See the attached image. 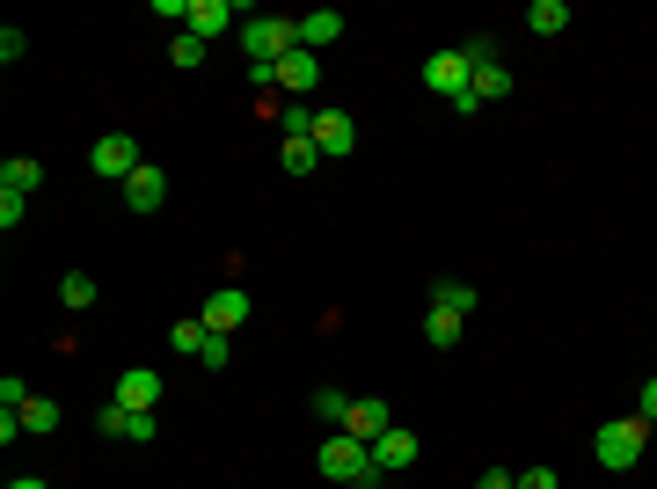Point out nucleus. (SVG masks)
<instances>
[{
  "label": "nucleus",
  "mask_w": 657,
  "mask_h": 489,
  "mask_svg": "<svg viewBox=\"0 0 657 489\" xmlns=\"http://www.w3.org/2000/svg\"><path fill=\"white\" fill-rule=\"evenodd\" d=\"M124 205H132V212H161V205H169V169H154V161H146V169L124 183Z\"/></svg>",
  "instance_id": "nucleus-10"
},
{
  "label": "nucleus",
  "mask_w": 657,
  "mask_h": 489,
  "mask_svg": "<svg viewBox=\"0 0 657 489\" xmlns=\"http://www.w3.org/2000/svg\"><path fill=\"white\" fill-rule=\"evenodd\" d=\"M277 88H285V95H314V88H322L314 52H285V59H277Z\"/></svg>",
  "instance_id": "nucleus-13"
},
{
  "label": "nucleus",
  "mask_w": 657,
  "mask_h": 489,
  "mask_svg": "<svg viewBox=\"0 0 657 489\" xmlns=\"http://www.w3.org/2000/svg\"><path fill=\"white\" fill-rule=\"evenodd\" d=\"M650 431H657L650 417H614V424H599V438H592V460H599L606 475H628V468L643 460V446H650Z\"/></svg>",
  "instance_id": "nucleus-2"
},
{
  "label": "nucleus",
  "mask_w": 657,
  "mask_h": 489,
  "mask_svg": "<svg viewBox=\"0 0 657 489\" xmlns=\"http://www.w3.org/2000/svg\"><path fill=\"white\" fill-rule=\"evenodd\" d=\"M30 403V387H22V373H8V380H0V409H22Z\"/></svg>",
  "instance_id": "nucleus-29"
},
{
  "label": "nucleus",
  "mask_w": 657,
  "mask_h": 489,
  "mask_svg": "<svg viewBox=\"0 0 657 489\" xmlns=\"http://www.w3.org/2000/svg\"><path fill=\"white\" fill-rule=\"evenodd\" d=\"M22 212H30V197H8V191H0V227H22Z\"/></svg>",
  "instance_id": "nucleus-30"
},
{
  "label": "nucleus",
  "mask_w": 657,
  "mask_h": 489,
  "mask_svg": "<svg viewBox=\"0 0 657 489\" xmlns=\"http://www.w3.org/2000/svg\"><path fill=\"white\" fill-rule=\"evenodd\" d=\"M88 169H95V175H110V183L124 191V183H132V175L146 169V154H139V140H132V132H103V140L88 146Z\"/></svg>",
  "instance_id": "nucleus-5"
},
{
  "label": "nucleus",
  "mask_w": 657,
  "mask_h": 489,
  "mask_svg": "<svg viewBox=\"0 0 657 489\" xmlns=\"http://www.w3.org/2000/svg\"><path fill=\"white\" fill-rule=\"evenodd\" d=\"M242 52H249V67H277L285 52H300V16H249Z\"/></svg>",
  "instance_id": "nucleus-3"
},
{
  "label": "nucleus",
  "mask_w": 657,
  "mask_h": 489,
  "mask_svg": "<svg viewBox=\"0 0 657 489\" xmlns=\"http://www.w3.org/2000/svg\"><path fill=\"white\" fill-rule=\"evenodd\" d=\"M314 417H322V424H344L351 417V395H344V387H314Z\"/></svg>",
  "instance_id": "nucleus-25"
},
{
  "label": "nucleus",
  "mask_w": 657,
  "mask_h": 489,
  "mask_svg": "<svg viewBox=\"0 0 657 489\" xmlns=\"http://www.w3.org/2000/svg\"><path fill=\"white\" fill-rule=\"evenodd\" d=\"M424 344H432V350H453V344H461V315L432 307V315H424Z\"/></svg>",
  "instance_id": "nucleus-23"
},
{
  "label": "nucleus",
  "mask_w": 657,
  "mask_h": 489,
  "mask_svg": "<svg viewBox=\"0 0 657 489\" xmlns=\"http://www.w3.org/2000/svg\"><path fill=\"white\" fill-rule=\"evenodd\" d=\"M198 358H205V366H234V336H205Z\"/></svg>",
  "instance_id": "nucleus-27"
},
{
  "label": "nucleus",
  "mask_w": 657,
  "mask_h": 489,
  "mask_svg": "<svg viewBox=\"0 0 657 489\" xmlns=\"http://www.w3.org/2000/svg\"><path fill=\"white\" fill-rule=\"evenodd\" d=\"M277 161H285V175H314V169H322V146H314V132H285Z\"/></svg>",
  "instance_id": "nucleus-16"
},
{
  "label": "nucleus",
  "mask_w": 657,
  "mask_h": 489,
  "mask_svg": "<svg viewBox=\"0 0 657 489\" xmlns=\"http://www.w3.org/2000/svg\"><path fill=\"white\" fill-rule=\"evenodd\" d=\"M467 95H475V103H504V95H512V73H504L497 59H483V67H475V88H467Z\"/></svg>",
  "instance_id": "nucleus-19"
},
{
  "label": "nucleus",
  "mask_w": 657,
  "mask_h": 489,
  "mask_svg": "<svg viewBox=\"0 0 657 489\" xmlns=\"http://www.w3.org/2000/svg\"><path fill=\"white\" fill-rule=\"evenodd\" d=\"M22 52H30V37H22V30H16V22H8V30H0V59H8V67H16V59H22Z\"/></svg>",
  "instance_id": "nucleus-28"
},
{
  "label": "nucleus",
  "mask_w": 657,
  "mask_h": 489,
  "mask_svg": "<svg viewBox=\"0 0 657 489\" xmlns=\"http://www.w3.org/2000/svg\"><path fill=\"white\" fill-rule=\"evenodd\" d=\"M169 59H175L183 73H198V67H205V37H191V30H183V37L169 44Z\"/></svg>",
  "instance_id": "nucleus-26"
},
{
  "label": "nucleus",
  "mask_w": 657,
  "mask_h": 489,
  "mask_svg": "<svg viewBox=\"0 0 657 489\" xmlns=\"http://www.w3.org/2000/svg\"><path fill=\"white\" fill-rule=\"evenodd\" d=\"M8 489H44V482H37V475H16V482H8Z\"/></svg>",
  "instance_id": "nucleus-34"
},
{
  "label": "nucleus",
  "mask_w": 657,
  "mask_h": 489,
  "mask_svg": "<svg viewBox=\"0 0 657 489\" xmlns=\"http://www.w3.org/2000/svg\"><path fill=\"white\" fill-rule=\"evenodd\" d=\"M475 299H483V293H475V285H461V278H438L432 285V307H446V315H475Z\"/></svg>",
  "instance_id": "nucleus-17"
},
{
  "label": "nucleus",
  "mask_w": 657,
  "mask_h": 489,
  "mask_svg": "<svg viewBox=\"0 0 657 489\" xmlns=\"http://www.w3.org/2000/svg\"><path fill=\"white\" fill-rule=\"evenodd\" d=\"M314 146H322V161L351 154V146H358V118H351V110H314Z\"/></svg>",
  "instance_id": "nucleus-6"
},
{
  "label": "nucleus",
  "mask_w": 657,
  "mask_h": 489,
  "mask_svg": "<svg viewBox=\"0 0 657 489\" xmlns=\"http://www.w3.org/2000/svg\"><path fill=\"white\" fill-rule=\"evenodd\" d=\"M205 336H212V329H205V315H183V322L169 329V344L183 350V358H198V350H205Z\"/></svg>",
  "instance_id": "nucleus-24"
},
{
  "label": "nucleus",
  "mask_w": 657,
  "mask_h": 489,
  "mask_svg": "<svg viewBox=\"0 0 657 489\" xmlns=\"http://www.w3.org/2000/svg\"><path fill=\"white\" fill-rule=\"evenodd\" d=\"M242 322H249V293H242V285H220V293L205 299V329L212 336H234Z\"/></svg>",
  "instance_id": "nucleus-9"
},
{
  "label": "nucleus",
  "mask_w": 657,
  "mask_h": 489,
  "mask_svg": "<svg viewBox=\"0 0 657 489\" xmlns=\"http://www.w3.org/2000/svg\"><path fill=\"white\" fill-rule=\"evenodd\" d=\"M314 468L328 475V482H358V475H373V446L365 438H351V431H336V438H322V454H314Z\"/></svg>",
  "instance_id": "nucleus-4"
},
{
  "label": "nucleus",
  "mask_w": 657,
  "mask_h": 489,
  "mask_svg": "<svg viewBox=\"0 0 657 489\" xmlns=\"http://www.w3.org/2000/svg\"><path fill=\"white\" fill-rule=\"evenodd\" d=\"M336 431H351V438H365V446H373V438L395 431V409H387L381 395H358V403H351V417L336 424Z\"/></svg>",
  "instance_id": "nucleus-7"
},
{
  "label": "nucleus",
  "mask_w": 657,
  "mask_h": 489,
  "mask_svg": "<svg viewBox=\"0 0 657 489\" xmlns=\"http://www.w3.org/2000/svg\"><path fill=\"white\" fill-rule=\"evenodd\" d=\"M416 454H424V446H416V431H387V438H373V468H381V475L416 468Z\"/></svg>",
  "instance_id": "nucleus-12"
},
{
  "label": "nucleus",
  "mask_w": 657,
  "mask_h": 489,
  "mask_svg": "<svg viewBox=\"0 0 657 489\" xmlns=\"http://www.w3.org/2000/svg\"><path fill=\"white\" fill-rule=\"evenodd\" d=\"M183 22H191V37H205V44H212L220 30L249 22V8H242V0H191V16H183Z\"/></svg>",
  "instance_id": "nucleus-8"
},
{
  "label": "nucleus",
  "mask_w": 657,
  "mask_h": 489,
  "mask_svg": "<svg viewBox=\"0 0 657 489\" xmlns=\"http://www.w3.org/2000/svg\"><path fill=\"white\" fill-rule=\"evenodd\" d=\"M16 417H22V438H44V431H59V403H44V395H30V403H22Z\"/></svg>",
  "instance_id": "nucleus-21"
},
{
  "label": "nucleus",
  "mask_w": 657,
  "mask_h": 489,
  "mask_svg": "<svg viewBox=\"0 0 657 489\" xmlns=\"http://www.w3.org/2000/svg\"><path fill=\"white\" fill-rule=\"evenodd\" d=\"M483 59H497V44H489V37L446 44V52L424 59V88H432V95H446V103H461L467 88H475V67H483Z\"/></svg>",
  "instance_id": "nucleus-1"
},
{
  "label": "nucleus",
  "mask_w": 657,
  "mask_h": 489,
  "mask_svg": "<svg viewBox=\"0 0 657 489\" xmlns=\"http://www.w3.org/2000/svg\"><path fill=\"white\" fill-rule=\"evenodd\" d=\"M37 183H44V161H37V154H8V161H0V191H8V197H30Z\"/></svg>",
  "instance_id": "nucleus-15"
},
{
  "label": "nucleus",
  "mask_w": 657,
  "mask_h": 489,
  "mask_svg": "<svg viewBox=\"0 0 657 489\" xmlns=\"http://www.w3.org/2000/svg\"><path fill=\"white\" fill-rule=\"evenodd\" d=\"M475 489H519V475H504V468H483V482Z\"/></svg>",
  "instance_id": "nucleus-32"
},
{
  "label": "nucleus",
  "mask_w": 657,
  "mask_h": 489,
  "mask_svg": "<svg viewBox=\"0 0 657 489\" xmlns=\"http://www.w3.org/2000/svg\"><path fill=\"white\" fill-rule=\"evenodd\" d=\"M636 417H650V424H657V380L643 387V403H636Z\"/></svg>",
  "instance_id": "nucleus-33"
},
{
  "label": "nucleus",
  "mask_w": 657,
  "mask_h": 489,
  "mask_svg": "<svg viewBox=\"0 0 657 489\" xmlns=\"http://www.w3.org/2000/svg\"><path fill=\"white\" fill-rule=\"evenodd\" d=\"M110 403H124V409H161V373H146V366L118 373V395H110Z\"/></svg>",
  "instance_id": "nucleus-11"
},
{
  "label": "nucleus",
  "mask_w": 657,
  "mask_h": 489,
  "mask_svg": "<svg viewBox=\"0 0 657 489\" xmlns=\"http://www.w3.org/2000/svg\"><path fill=\"white\" fill-rule=\"evenodd\" d=\"M59 307H67V315H88V307H95V278H88V271H67V278H59Z\"/></svg>",
  "instance_id": "nucleus-20"
},
{
  "label": "nucleus",
  "mask_w": 657,
  "mask_h": 489,
  "mask_svg": "<svg viewBox=\"0 0 657 489\" xmlns=\"http://www.w3.org/2000/svg\"><path fill=\"white\" fill-rule=\"evenodd\" d=\"M344 37V8H314V16H300V52H322V44H336Z\"/></svg>",
  "instance_id": "nucleus-14"
},
{
  "label": "nucleus",
  "mask_w": 657,
  "mask_h": 489,
  "mask_svg": "<svg viewBox=\"0 0 657 489\" xmlns=\"http://www.w3.org/2000/svg\"><path fill=\"white\" fill-rule=\"evenodd\" d=\"M519 489H563V475H555V468H526Z\"/></svg>",
  "instance_id": "nucleus-31"
},
{
  "label": "nucleus",
  "mask_w": 657,
  "mask_h": 489,
  "mask_svg": "<svg viewBox=\"0 0 657 489\" xmlns=\"http://www.w3.org/2000/svg\"><path fill=\"white\" fill-rule=\"evenodd\" d=\"M95 431H103V438H132V446H139V409H124V403H103Z\"/></svg>",
  "instance_id": "nucleus-22"
},
{
  "label": "nucleus",
  "mask_w": 657,
  "mask_h": 489,
  "mask_svg": "<svg viewBox=\"0 0 657 489\" xmlns=\"http://www.w3.org/2000/svg\"><path fill=\"white\" fill-rule=\"evenodd\" d=\"M526 22H534V37H563V30H570V0H534Z\"/></svg>",
  "instance_id": "nucleus-18"
}]
</instances>
